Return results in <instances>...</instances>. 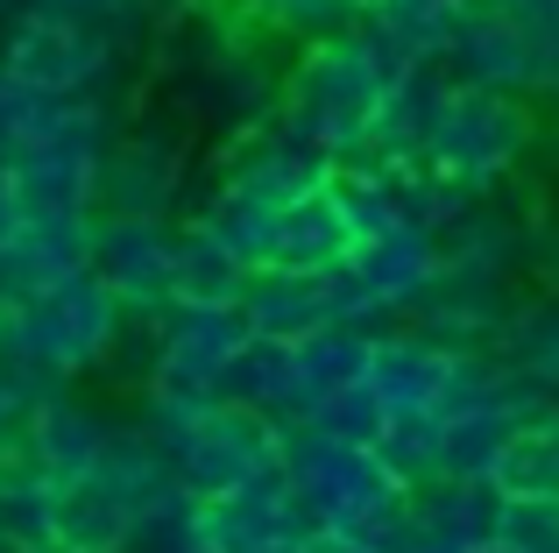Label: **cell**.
Returning <instances> with one entry per match:
<instances>
[{
    "mask_svg": "<svg viewBox=\"0 0 559 553\" xmlns=\"http://www.w3.org/2000/svg\"><path fill=\"white\" fill-rule=\"evenodd\" d=\"M36 553H64V546H50V540H43V546H36Z\"/></svg>",
    "mask_w": 559,
    "mask_h": 553,
    "instance_id": "cell-4",
    "label": "cell"
},
{
    "mask_svg": "<svg viewBox=\"0 0 559 553\" xmlns=\"http://www.w3.org/2000/svg\"><path fill=\"white\" fill-rule=\"evenodd\" d=\"M43 518H50V546H64V553H121L142 532V511L107 475L57 483L50 497H43Z\"/></svg>",
    "mask_w": 559,
    "mask_h": 553,
    "instance_id": "cell-2",
    "label": "cell"
},
{
    "mask_svg": "<svg viewBox=\"0 0 559 553\" xmlns=\"http://www.w3.org/2000/svg\"><path fill=\"white\" fill-rule=\"evenodd\" d=\"M524 150V114L510 107V99L496 93H447V114H439L432 142H425V156H432V170L447 185H489L503 178L510 164H518Z\"/></svg>",
    "mask_w": 559,
    "mask_h": 553,
    "instance_id": "cell-1",
    "label": "cell"
},
{
    "mask_svg": "<svg viewBox=\"0 0 559 553\" xmlns=\"http://www.w3.org/2000/svg\"><path fill=\"white\" fill-rule=\"evenodd\" d=\"M489 483L503 504H559V426H518Z\"/></svg>",
    "mask_w": 559,
    "mask_h": 553,
    "instance_id": "cell-3",
    "label": "cell"
}]
</instances>
